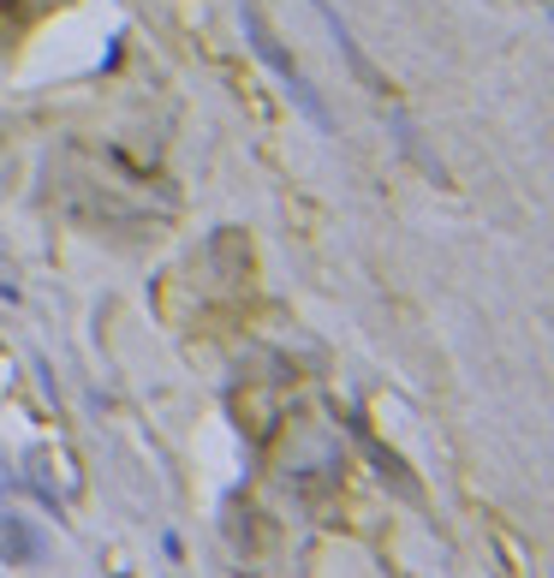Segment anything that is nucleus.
Returning a JSON list of instances; mask_svg holds the SVG:
<instances>
[{"instance_id":"2","label":"nucleus","mask_w":554,"mask_h":578,"mask_svg":"<svg viewBox=\"0 0 554 578\" xmlns=\"http://www.w3.org/2000/svg\"><path fill=\"white\" fill-rule=\"evenodd\" d=\"M0 555L19 561V567L42 555V537L30 531V519H12V513H0Z\"/></svg>"},{"instance_id":"3","label":"nucleus","mask_w":554,"mask_h":578,"mask_svg":"<svg viewBox=\"0 0 554 578\" xmlns=\"http://www.w3.org/2000/svg\"><path fill=\"white\" fill-rule=\"evenodd\" d=\"M317 12H322V19H329V30H334V42H340V54H346V66H352V72H358V78L382 84V78H376V72H370V60H364V54H358V42H352V30H346V24H340V12L329 7V0H317Z\"/></svg>"},{"instance_id":"1","label":"nucleus","mask_w":554,"mask_h":578,"mask_svg":"<svg viewBox=\"0 0 554 578\" xmlns=\"http://www.w3.org/2000/svg\"><path fill=\"white\" fill-rule=\"evenodd\" d=\"M245 36H250V48H257V60H262V66H269L274 78L286 84V96H293V102L305 108V114L322 125V132H329V125H334V114H329V108H322V96H317V90H310V84H305V72L293 66V54H286V48L274 42L269 30H262V19H257V12H250V7H245Z\"/></svg>"}]
</instances>
